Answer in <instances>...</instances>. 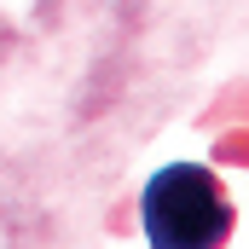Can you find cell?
<instances>
[{"label": "cell", "mask_w": 249, "mask_h": 249, "mask_svg": "<svg viewBox=\"0 0 249 249\" xmlns=\"http://www.w3.org/2000/svg\"><path fill=\"white\" fill-rule=\"evenodd\" d=\"M145 238L151 249H220L232 238V203L220 180L197 162H168L145 186Z\"/></svg>", "instance_id": "obj_1"}]
</instances>
